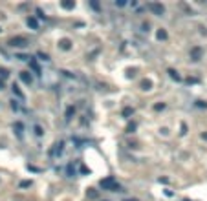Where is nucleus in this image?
I'll list each match as a JSON object with an SVG mask.
<instances>
[{
    "mask_svg": "<svg viewBox=\"0 0 207 201\" xmlns=\"http://www.w3.org/2000/svg\"><path fill=\"white\" fill-rule=\"evenodd\" d=\"M99 186L103 190H110V192H119L121 190V185L117 183V179L115 177H105V179H101L99 181Z\"/></svg>",
    "mask_w": 207,
    "mask_h": 201,
    "instance_id": "1",
    "label": "nucleus"
},
{
    "mask_svg": "<svg viewBox=\"0 0 207 201\" xmlns=\"http://www.w3.org/2000/svg\"><path fill=\"white\" fill-rule=\"evenodd\" d=\"M11 48H26L27 44V39L26 37H13V39H9V42H8Z\"/></svg>",
    "mask_w": 207,
    "mask_h": 201,
    "instance_id": "2",
    "label": "nucleus"
},
{
    "mask_svg": "<svg viewBox=\"0 0 207 201\" xmlns=\"http://www.w3.org/2000/svg\"><path fill=\"white\" fill-rule=\"evenodd\" d=\"M147 8L154 13V15H163L165 13V8H163V4H160V2H149V6Z\"/></svg>",
    "mask_w": 207,
    "mask_h": 201,
    "instance_id": "3",
    "label": "nucleus"
},
{
    "mask_svg": "<svg viewBox=\"0 0 207 201\" xmlns=\"http://www.w3.org/2000/svg\"><path fill=\"white\" fill-rule=\"evenodd\" d=\"M202 55H203V51H202V48H198V46H196V48H192V50H191V59L194 60V62H196V60H200V59H202Z\"/></svg>",
    "mask_w": 207,
    "mask_h": 201,
    "instance_id": "4",
    "label": "nucleus"
},
{
    "mask_svg": "<svg viewBox=\"0 0 207 201\" xmlns=\"http://www.w3.org/2000/svg\"><path fill=\"white\" fill-rule=\"evenodd\" d=\"M20 81H22L24 84L30 86L31 82H33V77H31V73H30V71H20Z\"/></svg>",
    "mask_w": 207,
    "mask_h": 201,
    "instance_id": "5",
    "label": "nucleus"
},
{
    "mask_svg": "<svg viewBox=\"0 0 207 201\" xmlns=\"http://www.w3.org/2000/svg\"><path fill=\"white\" fill-rule=\"evenodd\" d=\"M59 46H61V50L68 51V50H70V48H72V42H70V40H68V39H63V40H61V42H59Z\"/></svg>",
    "mask_w": 207,
    "mask_h": 201,
    "instance_id": "6",
    "label": "nucleus"
},
{
    "mask_svg": "<svg viewBox=\"0 0 207 201\" xmlns=\"http://www.w3.org/2000/svg\"><path fill=\"white\" fill-rule=\"evenodd\" d=\"M167 73H169V77H170V79H174V81H182L180 73H178L176 70H172V68H169V70H167Z\"/></svg>",
    "mask_w": 207,
    "mask_h": 201,
    "instance_id": "7",
    "label": "nucleus"
},
{
    "mask_svg": "<svg viewBox=\"0 0 207 201\" xmlns=\"http://www.w3.org/2000/svg\"><path fill=\"white\" fill-rule=\"evenodd\" d=\"M27 26H30L31 29H39V22H37V18H33V17H27Z\"/></svg>",
    "mask_w": 207,
    "mask_h": 201,
    "instance_id": "8",
    "label": "nucleus"
},
{
    "mask_svg": "<svg viewBox=\"0 0 207 201\" xmlns=\"http://www.w3.org/2000/svg\"><path fill=\"white\" fill-rule=\"evenodd\" d=\"M61 6H63L64 9H73V8H75V2H72V0H66V2H63Z\"/></svg>",
    "mask_w": 207,
    "mask_h": 201,
    "instance_id": "9",
    "label": "nucleus"
},
{
    "mask_svg": "<svg viewBox=\"0 0 207 201\" xmlns=\"http://www.w3.org/2000/svg\"><path fill=\"white\" fill-rule=\"evenodd\" d=\"M13 93H15V95L18 97V99H22V101H24V93L18 90V86H17V84H13Z\"/></svg>",
    "mask_w": 207,
    "mask_h": 201,
    "instance_id": "10",
    "label": "nucleus"
},
{
    "mask_svg": "<svg viewBox=\"0 0 207 201\" xmlns=\"http://www.w3.org/2000/svg\"><path fill=\"white\" fill-rule=\"evenodd\" d=\"M141 88H143V90H150V88H152V82H150V81H147V79H145V81L141 82Z\"/></svg>",
    "mask_w": 207,
    "mask_h": 201,
    "instance_id": "11",
    "label": "nucleus"
},
{
    "mask_svg": "<svg viewBox=\"0 0 207 201\" xmlns=\"http://www.w3.org/2000/svg\"><path fill=\"white\" fill-rule=\"evenodd\" d=\"M158 39H160V40H165V39H167V31H165V29H160V31H158Z\"/></svg>",
    "mask_w": 207,
    "mask_h": 201,
    "instance_id": "12",
    "label": "nucleus"
},
{
    "mask_svg": "<svg viewBox=\"0 0 207 201\" xmlns=\"http://www.w3.org/2000/svg\"><path fill=\"white\" fill-rule=\"evenodd\" d=\"M0 77H2V79H8V77H9V71L6 70V68H0Z\"/></svg>",
    "mask_w": 207,
    "mask_h": 201,
    "instance_id": "13",
    "label": "nucleus"
},
{
    "mask_svg": "<svg viewBox=\"0 0 207 201\" xmlns=\"http://www.w3.org/2000/svg\"><path fill=\"white\" fill-rule=\"evenodd\" d=\"M75 113V108L73 106H70V108H68V112H66V119H72V115Z\"/></svg>",
    "mask_w": 207,
    "mask_h": 201,
    "instance_id": "14",
    "label": "nucleus"
},
{
    "mask_svg": "<svg viewBox=\"0 0 207 201\" xmlns=\"http://www.w3.org/2000/svg\"><path fill=\"white\" fill-rule=\"evenodd\" d=\"M15 128H17V134H18V137H22V124H20V123H17V124H15Z\"/></svg>",
    "mask_w": 207,
    "mask_h": 201,
    "instance_id": "15",
    "label": "nucleus"
},
{
    "mask_svg": "<svg viewBox=\"0 0 207 201\" xmlns=\"http://www.w3.org/2000/svg\"><path fill=\"white\" fill-rule=\"evenodd\" d=\"M30 64H31V68H33V70H35V71H37V73H39V71H40V70H39V66H37V62H35V60H33V59H31V60H30Z\"/></svg>",
    "mask_w": 207,
    "mask_h": 201,
    "instance_id": "16",
    "label": "nucleus"
},
{
    "mask_svg": "<svg viewBox=\"0 0 207 201\" xmlns=\"http://www.w3.org/2000/svg\"><path fill=\"white\" fill-rule=\"evenodd\" d=\"M35 134H37L39 137H40V135H42V134H44V132H42V128H40V126H39V124H35Z\"/></svg>",
    "mask_w": 207,
    "mask_h": 201,
    "instance_id": "17",
    "label": "nucleus"
},
{
    "mask_svg": "<svg viewBox=\"0 0 207 201\" xmlns=\"http://www.w3.org/2000/svg\"><path fill=\"white\" fill-rule=\"evenodd\" d=\"M39 57L42 59V60H50V55H46V53H42V51H39Z\"/></svg>",
    "mask_w": 207,
    "mask_h": 201,
    "instance_id": "18",
    "label": "nucleus"
},
{
    "mask_svg": "<svg viewBox=\"0 0 207 201\" xmlns=\"http://www.w3.org/2000/svg\"><path fill=\"white\" fill-rule=\"evenodd\" d=\"M88 196H90V197H97V192H95L94 188H88Z\"/></svg>",
    "mask_w": 207,
    "mask_h": 201,
    "instance_id": "19",
    "label": "nucleus"
},
{
    "mask_svg": "<svg viewBox=\"0 0 207 201\" xmlns=\"http://www.w3.org/2000/svg\"><path fill=\"white\" fill-rule=\"evenodd\" d=\"M136 130V124L132 123V124H128V128H127V132H130V134H132V132Z\"/></svg>",
    "mask_w": 207,
    "mask_h": 201,
    "instance_id": "20",
    "label": "nucleus"
},
{
    "mask_svg": "<svg viewBox=\"0 0 207 201\" xmlns=\"http://www.w3.org/2000/svg\"><path fill=\"white\" fill-rule=\"evenodd\" d=\"M196 106H200V108H207V102H203V101H198V102H196Z\"/></svg>",
    "mask_w": 207,
    "mask_h": 201,
    "instance_id": "21",
    "label": "nucleus"
},
{
    "mask_svg": "<svg viewBox=\"0 0 207 201\" xmlns=\"http://www.w3.org/2000/svg\"><path fill=\"white\" fill-rule=\"evenodd\" d=\"M130 113H132V108H125V110H123V115H130Z\"/></svg>",
    "mask_w": 207,
    "mask_h": 201,
    "instance_id": "22",
    "label": "nucleus"
},
{
    "mask_svg": "<svg viewBox=\"0 0 207 201\" xmlns=\"http://www.w3.org/2000/svg\"><path fill=\"white\" fill-rule=\"evenodd\" d=\"M163 108H165L163 102H161V104H156V106H154V110H163Z\"/></svg>",
    "mask_w": 207,
    "mask_h": 201,
    "instance_id": "23",
    "label": "nucleus"
},
{
    "mask_svg": "<svg viewBox=\"0 0 207 201\" xmlns=\"http://www.w3.org/2000/svg\"><path fill=\"white\" fill-rule=\"evenodd\" d=\"M202 139H205V141H207V134H202Z\"/></svg>",
    "mask_w": 207,
    "mask_h": 201,
    "instance_id": "24",
    "label": "nucleus"
},
{
    "mask_svg": "<svg viewBox=\"0 0 207 201\" xmlns=\"http://www.w3.org/2000/svg\"><path fill=\"white\" fill-rule=\"evenodd\" d=\"M2 88H4V82H2V81H0V90H2Z\"/></svg>",
    "mask_w": 207,
    "mask_h": 201,
    "instance_id": "25",
    "label": "nucleus"
},
{
    "mask_svg": "<svg viewBox=\"0 0 207 201\" xmlns=\"http://www.w3.org/2000/svg\"><path fill=\"white\" fill-rule=\"evenodd\" d=\"M125 201H137V199H125Z\"/></svg>",
    "mask_w": 207,
    "mask_h": 201,
    "instance_id": "26",
    "label": "nucleus"
}]
</instances>
